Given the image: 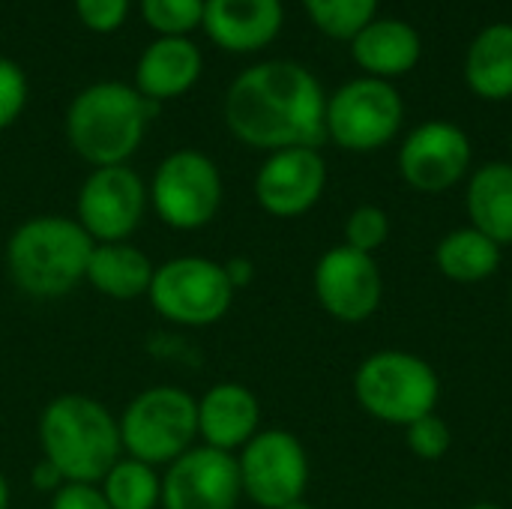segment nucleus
<instances>
[{
  "label": "nucleus",
  "mask_w": 512,
  "mask_h": 509,
  "mask_svg": "<svg viewBox=\"0 0 512 509\" xmlns=\"http://www.w3.org/2000/svg\"><path fill=\"white\" fill-rule=\"evenodd\" d=\"M75 12L90 30L111 33L126 21L129 0H75Z\"/></svg>",
  "instance_id": "nucleus-30"
},
{
  "label": "nucleus",
  "mask_w": 512,
  "mask_h": 509,
  "mask_svg": "<svg viewBox=\"0 0 512 509\" xmlns=\"http://www.w3.org/2000/svg\"><path fill=\"white\" fill-rule=\"evenodd\" d=\"M405 120L402 93L381 78H354L342 84L324 111L327 138L348 153H372L387 147Z\"/></svg>",
  "instance_id": "nucleus-8"
},
{
  "label": "nucleus",
  "mask_w": 512,
  "mask_h": 509,
  "mask_svg": "<svg viewBox=\"0 0 512 509\" xmlns=\"http://www.w3.org/2000/svg\"><path fill=\"white\" fill-rule=\"evenodd\" d=\"M381 0H303L312 24L333 36L351 42L372 18H378Z\"/></svg>",
  "instance_id": "nucleus-25"
},
{
  "label": "nucleus",
  "mask_w": 512,
  "mask_h": 509,
  "mask_svg": "<svg viewBox=\"0 0 512 509\" xmlns=\"http://www.w3.org/2000/svg\"><path fill=\"white\" fill-rule=\"evenodd\" d=\"M471 159V138L462 126L450 120H426L405 135L399 147V174L411 189L441 195L468 177Z\"/></svg>",
  "instance_id": "nucleus-12"
},
{
  "label": "nucleus",
  "mask_w": 512,
  "mask_h": 509,
  "mask_svg": "<svg viewBox=\"0 0 512 509\" xmlns=\"http://www.w3.org/2000/svg\"><path fill=\"white\" fill-rule=\"evenodd\" d=\"M465 81L471 93L486 102H504L512 96V24L495 21L483 27L465 54Z\"/></svg>",
  "instance_id": "nucleus-22"
},
{
  "label": "nucleus",
  "mask_w": 512,
  "mask_h": 509,
  "mask_svg": "<svg viewBox=\"0 0 512 509\" xmlns=\"http://www.w3.org/2000/svg\"><path fill=\"white\" fill-rule=\"evenodd\" d=\"M99 489L111 509H159L162 504V477L156 468L120 456L111 471L99 480Z\"/></svg>",
  "instance_id": "nucleus-24"
},
{
  "label": "nucleus",
  "mask_w": 512,
  "mask_h": 509,
  "mask_svg": "<svg viewBox=\"0 0 512 509\" xmlns=\"http://www.w3.org/2000/svg\"><path fill=\"white\" fill-rule=\"evenodd\" d=\"M327 186V162L315 147H288L264 159L255 174V201L276 219L309 213Z\"/></svg>",
  "instance_id": "nucleus-15"
},
{
  "label": "nucleus",
  "mask_w": 512,
  "mask_h": 509,
  "mask_svg": "<svg viewBox=\"0 0 512 509\" xmlns=\"http://www.w3.org/2000/svg\"><path fill=\"white\" fill-rule=\"evenodd\" d=\"M282 509H315L306 498H300V501H294V504H288V507H282Z\"/></svg>",
  "instance_id": "nucleus-35"
},
{
  "label": "nucleus",
  "mask_w": 512,
  "mask_h": 509,
  "mask_svg": "<svg viewBox=\"0 0 512 509\" xmlns=\"http://www.w3.org/2000/svg\"><path fill=\"white\" fill-rule=\"evenodd\" d=\"M30 483H33V489H36V492H42V495H54L57 489H63V486H66V477L57 471V465H51L48 459H39V462L33 465V471H30Z\"/></svg>",
  "instance_id": "nucleus-32"
},
{
  "label": "nucleus",
  "mask_w": 512,
  "mask_h": 509,
  "mask_svg": "<svg viewBox=\"0 0 512 509\" xmlns=\"http://www.w3.org/2000/svg\"><path fill=\"white\" fill-rule=\"evenodd\" d=\"M225 276H228V282L234 285V291H243L252 279H255V267H252V261L249 258H228L225 264Z\"/></svg>",
  "instance_id": "nucleus-33"
},
{
  "label": "nucleus",
  "mask_w": 512,
  "mask_h": 509,
  "mask_svg": "<svg viewBox=\"0 0 512 509\" xmlns=\"http://www.w3.org/2000/svg\"><path fill=\"white\" fill-rule=\"evenodd\" d=\"M285 21L282 0H204L201 27L207 36L234 54L267 48Z\"/></svg>",
  "instance_id": "nucleus-17"
},
{
  "label": "nucleus",
  "mask_w": 512,
  "mask_h": 509,
  "mask_svg": "<svg viewBox=\"0 0 512 509\" xmlns=\"http://www.w3.org/2000/svg\"><path fill=\"white\" fill-rule=\"evenodd\" d=\"M405 438H408V450L423 459V462H438L447 456L450 450V426L438 417V414H429L417 423H411L405 429Z\"/></svg>",
  "instance_id": "nucleus-28"
},
{
  "label": "nucleus",
  "mask_w": 512,
  "mask_h": 509,
  "mask_svg": "<svg viewBox=\"0 0 512 509\" xmlns=\"http://www.w3.org/2000/svg\"><path fill=\"white\" fill-rule=\"evenodd\" d=\"M390 237V216L375 207V204H363L357 207L348 219H345V246L375 255Z\"/></svg>",
  "instance_id": "nucleus-27"
},
{
  "label": "nucleus",
  "mask_w": 512,
  "mask_h": 509,
  "mask_svg": "<svg viewBox=\"0 0 512 509\" xmlns=\"http://www.w3.org/2000/svg\"><path fill=\"white\" fill-rule=\"evenodd\" d=\"M51 509H111L99 483H66L51 495Z\"/></svg>",
  "instance_id": "nucleus-31"
},
{
  "label": "nucleus",
  "mask_w": 512,
  "mask_h": 509,
  "mask_svg": "<svg viewBox=\"0 0 512 509\" xmlns=\"http://www.w3.org/2000/svg\"><path fill=\"white\" fill-rule=\"evenodd\" d=\"M510 153H512V138H510Z\"/></svg>",
  "instance_id": "nucleus-37"
},
{
  "label": "nucleus",
  "mask_w": 512,
  "mask_h": 509,
  "mask_svg": "<svg viewBox=\"0 0 512 509\" xmlns=\"http://www.w3.org/2000/svg\"><path fill=\"white\" fill-rule=\"evenodd\" d=\"M435 267L441 276L459 285H477L498 273L501 246L477 228H456L435 246Z\"/></svg>",
  "instance_id": "nucleus-23"
},
{
  "label": "nucleus",
  "mask_w": 512,
  "mask_h": 509,
  "mask_svg": "<svg viewBox=\"0 0 512 509\" xmlns=\"http://www.w3.org/2000/svg\"><path fill=\"white\" fill-rule=\"evenodd\" d=\"M465 210L471 228L495 240L501 249L512 246V162H486L471 174Z\"/></svg>",
  "instance_id": "nucleus-21"
},
{
  "label": "nucleus",
  "mask_w": 512,
  "mask_h": 509,
  "mask_svg": "<svg viewBox=\"0 0 512 509\" xmlns=\"http://www.w3.org/2000/svg\"><path fill=\"white\" fill-rule=\"evenodd\" d=\"M9 501H12L9 480H6V477H3V471H0V509H9Z\"/></svg>",
  "instance_id": "nucleus-34"
},
{
  "label": "nucleus",
  "mask_w": 512,
  "mask_h": 509,
  "mask_svg": "<svg viewBox=\"0 0 512 509\" xmlns=\"http://www.w3.org/2000/svg\"><path fill=\"white\" fill-rule=\"evenodd\" d=\"M201 75V51L186 36H162L138 60L135 90L150 102H165L189 93Z\"/></svg>",
  "instance_id": "nucleus-19"
},
{
  "label": "nucleus",
  "mask_w": 512,
  "mask_h": 509,
  "mask_svg": "<svg viewBox=\"0 0 512 509\" xmlns=\"http://www.w3.org/2000/svg\"><path fill=\"white\" fill-rule=\"evenodd\" d=\"M312 288L321 309L339 324L369 321L384 300V279L375 255L357 252L345 243L318 258Z\"/></svg>",
  "instance_id": "nucleus-13"
},
{
  "label": "nucleus",
  "mask_w": 512,
  "mask_h": 509,
  "mask_svg": "<svg viewBox=\"0 0 512 509\" xmlns=\"http://www.w3.org/2000/svg\"><path fill=\"white\" fill-rule=\"evenodd\" d=\"M93 246L75 219L33 216L6 240V273L24 297L60 300L84 282Z\"/></svg>",
  "instance_id": "nucleus-2"
},
{
  "label": "nucleus",
  "mask_w": 512,
  "mask_h": 509,
  "mask_svg": "<svg viewBox=\"0 0 512 509\" xmlns=\"http://www.w3.org/2000/svg\"><path fill=\"white\" fill-rule=\"evenodd\" d=\"M327 99L318 78L294 60H267L234 78L225 96V123L255 150L321 147Z\"/></svg>",
  "instance_id": "nucleus-1"
},
{
  "label": "nucleus",
  "mask_w": 512,
  "mask_h": 509,
  "mask_svg": "<svg viewBox=\"0 0 512 509\" xmlns=\"http://www.w3.org/2000/svg\"><path fill=\"white\" fill-rule=\"evenodd\" d=\"M42 459L57 465L66 483H99L123 456L120 423L96 399L81 393L54 396L36 423Z\"/></svg>",
  "instance_id": "nucleus-3"
},
{
  "label": "nucleus",
  "mask_w": 512,
  "mask_h": 509,
  "mask_svg": "<svg viewBox=\"0 0 512 509\" xmlns=\"http://www.w3.org/2000/svg\"><path fill=\"white\" fill-rule=\"evenodd\" d=\"M153 270L156 264L150 261V255L132 243H96L87 261L84 282L108 300L129 303L147 297Z\"/></svg>",
  "instance_id": "nucleus-20"
},
{
  "label": "nucleus",
  "mask_w": 512,
  "mask_h": 509,
  "mask_svg": "<svg viewBox=\"0 0 512 509\" xmlns=\"http://www.w3.org/2000/svg\"><path fill=\"white\" fill-rule=\"evenodd\" d=\"M156 102L120 81L84 87L66 111V141L93 168L126 165L141 147Z\"/></svg>",
  "instance_id": "nucleus-4"
},
{
  "label": "nucleus",
  "mask_w": 512,
  "mask_h": 509,
  "mask_svg": "<svg viewBox=\"0 0 512 509\" xmlns=\"http://www.w3.org/2000/svg\"><path fill=\"white\" fill-rule=\"evenodd\" d=\"M354 399L372 420L408 429L435 414L441 381L438 372L411 351H375L354 372Z\"/></svg>",
  "instance_id": "nucleus-5"
},
{
  "label": "nucleus",
  "mask_w": 512,
  "mask_h": 509,
  "mask_svg": "<svg viewBox=\"0 0 512 509\" xmlns=\"http://www.w3.org/2000/svg\"><path fill=\"white\" fill-rule=\"evenodd\" d=\"M243 495L261 509H282L306 495L309 456L297 435L261 429L237 456Z\"/></svg>",
  "instance_id": "nucleus-10"
},
{
  "label": "nucleus",
  "mask_w": 512,
  "mask_h": 509,
  "mask_svg": "<svg viewBox=\"0 0 512 509\" xmlns=\"http://www.w3.org/2000/svg\"><path fill=\"white\" fill-rule=\"evenodd\" d=\"M147 204V186L129 165L93 168L78 189L75 222L93 243H126L138 231Z\"/></svg>",
  "instance_id": "nucleus-11"
},
{
  "label": "nucleus",
  "mask_w": 512,
  "mask_h": 509,
  "mask_svg": "<svg viewBox=\"0 0 512 509\" xmlns=\"http://www.w3.org/2000/svg\"><path fill=\"white\" fill-rule=\"evenodd\" d=\"M351 54L369 78H402L423 57L420 30L402 18H372L354 39Z\"/></svg>",
  "instance_id": "nucleus-18"
},
{
  "label": "nucleus",
  "mask_w": 512,
  "mask_h": 509,
  "mask_svg": "<svg viewBox=\"0 0 512 509\" xmlns=\"http://www.w3.org/2000/svg\"><path fill=\"white\" fill-rule=\"evenodd\" d=\"M123 456L150 468L171 465L198 441V399L174 384L141 390L120 414Z\"/></svg>",
  "instance_id": "nucleus-6"
},
{
  "label": "nucleus",
  "mask_w": 512,
  "mask_h": 509,
  "mask_svg": "<svg viewBox=\"0 0 512 509\" xmlns=\"http://www.w3.org/2000/svg\"><path fill=\"white\" fill-rule=\"evenodd\" d=\"M468 509H504V507H498V504H474V507H468Z\"/></svg>",
  "instance_id": "nucleus-36"
},
{
  "label": "nucleus",
  "mask_w": 512,
  "mask_h": 509,
  "mask_svg": "<svg viewBox=\"0 0 512 509\" xmlns=\"http://www.w3.org/2000/svg\"><path fill=\"white\" fill-rule=\"evenodd\" d=\"M240 498L237 456L201 444L168 465L159 509H237Z\"/></svg>",
  "instance_id": "nucleus-14"
},
{
  "label": "nucleus",
  "mask_w": 512,
  "mask_h": 509,
  "mask_svg": "<svg viewBox=\"0 0 512 509\" xmlns=\"http://www.w3.org/2000/svg\"><path fill=\"white\" fill-rule=\"evenodd\" d=\"M510 300H512V297H510Z\"/></svg>",
  "instance_id": "nucleus-38"
},
{
  "label": "nucleus",
  "mask_w": 512,
  "mask_h": 509,
  "mask_svg": "<svg viewBox=\"0 0 512 509\" xmlns=\"http://www.w3.org/2000/svg\"><path fill=\"white\" fill-rule=\"evenodd\" d=\"M141 15L162 36H186L204 21V0H141Z\"/></svg>",
  "instance_id": "nucleus-26"
},
{
  "label": "nucleus",
  "mask_w": 512,
  "mask_h": 509,
  "mask_svg": "<svg viewBox=\"0 0 512 509\" xmlns=\"http://www.w3.org/2000/svg\"><path fill=\"white\" fill-rule=\"evenodd\" d=\"M147 195L162 225L174 231H201L222 207V174L207 153L183 147L159 162Z\"/></svg>",
  "instance_id": "nucleus-9"
},
{
  "label": "nucleus",
  "mask_w": 512,
  "mask_h": 509,
  "mask_svg": "<svg viewBox=\"0 0 512 509\" xmlns=\"http://www.w3.org/2000/svg\"><path fill=\"white\" fill-rule=\"evenodd\" d=\"M261 432V402L237 381L213 384L198 399V438L204 447L237 453Z\"/></svg>",
  "instance_id": "nucleus-16"
},
{
  "label": "nucleus",
  "mask_w": 512,
  "mask_h": 509,
  "mask_svg": "<svg viewBox=\"0 0 512 509\" xmlns=\"http://www.w3.org/2000/svg\"><path fill=\"white\" fill-rule=\"evenodd\" d=\"M27 102V78L9 57H0V129L12 126Z\"/></svg>",
  "instance_id": "nucleus-29"
},
{
  "label": "nucleus",
  "mask_w": 512,
  "mask_h": 509,
  "mask_svg": "<svg viewBox=\"0 0 512 509\" xmlns=\"http://www.w3.org/2000/svg\"><path fill=\"white\" fill-rule=\"evenodd\" d=\"M234 285L225 267L204 255H177L153 270L147 300L153 312L177 327H213L234 303Z\"/></svg>",
  "instance_id": "nucleus-7"
}]
</instances>
